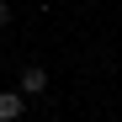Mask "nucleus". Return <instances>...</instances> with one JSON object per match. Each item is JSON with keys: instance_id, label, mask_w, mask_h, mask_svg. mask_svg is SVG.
<instances>
[{"instance_id": "nucleus-2", "label": "nucleus", "mask_w": 122, "mask_h": 122, "mask_svg": "<svg viewBox=\"0 0 122 122\" xmlns=\"http://www.w3.org/2000/svg\"><path fill=\"white\" fill-rule=\"evenodd\" d=\"M43 90H48V69L27 64V69H21V96H43Z\"/></svg>"}, {"instance_id": "nucleus-1", "label": "nucleus", "mask_w": 122, "mask_h": 122, "mask_svg": "<svg viewBox=\"0 0 122 122\" xmlns=\"http://www.w3.org/2000/svg\"><path fill=\"white\" fill-rule=\"evenodd\" d=\"M21 112H27L21 90H0V122H21Z\"/></svg>"}, {"instance_id": "nucleus-3", "label": "nucleus", "mask_w": 122, "mask_h": 122, "mask_svg": "<svg viewBox=\"0 0 122 122\" xmlns=\"http://www.w3.org/2000/svg\"><path fill=\"white\" fill-rule=\"evenodd\" d=\"M5 21H11V5H5V0H0V27H5Z\"/></svg>"}]
</instances>
